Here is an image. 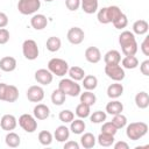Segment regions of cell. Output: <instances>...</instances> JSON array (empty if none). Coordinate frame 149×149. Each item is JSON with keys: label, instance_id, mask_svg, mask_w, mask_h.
Listing matches in <instances>:
<instances>
[{"label": "cell", "instance_id": "cell-1", "mask_svg": "<svg viewBox=\"0 0 149 149\" xmlns=\"http://www.w3.org/2000/svg\"><path fill=\"white\" fill-rule=\"evenodd\" d=\"M119 44L125 56H133L137 52V42L133 31L125 30L119 35Z\"/></svg>", "mask_w": 149, "mask_h": 149}, {"label": "cell", "instance_id": "cell-2", "mask_svg": "<svg viewBox=\"0 0 149 149\" xmlns=\"http://www.w3.org/2000/svg\"><path fill=\"white\" fill-rule=\"evenodd\" d=\"M121 14L122 12L118 6H107L98 10L97 19L100 23L107 24V23H113Z\"/></svg>", "mask_w": 149, "mask_h": 149}, {"label": "cell", "instance_id": "cell-3", "mask_svg": "<svg viewBox=\"0 0 149 149\" xmlns=\"http://www.w3.org/2000/svg\"><path fill=\"white\" fill-rule=\"evenodd\" d=\"M148 133V125L142 121L132 122L126 128V135L132 141H137L142 139Z\"/></svg>", "mask_w": 149, "mask_h": 149}, {"label": "cell", "instance_id": "cell-4", "mask_svg": "<svg viewBox=\"0 0 149 149\" xmlns=\"http://www.w3.org/2000/svg\"><path fill=\"white\" fill-rule=\"evenodd\" d=\"M58 88L65 95H70V97H77L81 92L80 85L76 80H73L71 78H64V79H62L59 81V84H58Z\"/></svg>", "mask_w": 149, "mask_h": 149}, {"label": "cell", "instance_id": "cell-5", "mask_svg": "<svg viewBox=\"0 0 149 149\" xmlns=\"http://www.w3.org/2000/svg\"><path fill=\"white\" fill-rule=\"evenodd\" d=\"M48 70L58 77H63L68 73L69 70V64L66 61L62 58H51L48 62Z\"/></svg>", "mask_w": 149, "mask_h": 149}, {"label": "cell", "instance_id": "cell-6", "mask_svg": "<svg viewBox=\"0 0 149 149\" xmlns=\"http://www.w3.org/2000/svg\"><path fill=\"white\" fill-rule=\"evenodd\" d=\"M41 7V0H19L17 9L22 15L35 14Z\"/></svg>", "mask_w": 149, "mask_h": 149}, {"label": "cell", "instance_id": "cell-7", "mask_svg": "<svg viewBox=\"0 0 149 149\" xmlns=\"http://www.w3.org/2000/svg\"><path fill=\"white\" fill-rule=\"evenodd\" d=\"M105 73L108 78H111L114 81H121L126 77L125 69L120 64H106Z\"/></svg>", "mask_w": 149, "mask_h": 149}, {"label": "cell", "instance_id": "cell-8", "mask_svg": "<svg viewBox=\"0 0 149 149\" xmlns=\"http://www.w3.org/2000/svg\"><path fill=\"white\" fill-rule=\"evenodd\" d=\"M38 47L34 40H26L22 43V54L28 61H35L38 57Z\"/></svg>", "mask_w": 149, "mask_h": 149}, {"label": "cell", "instance_id": "cell-9", "mask_svg": "<svg viewBox=\"0 0 149 149\" xmlns=\"http://www.w3.org/2000/svg\"><path fill=\"white\" fill-rule=\"evenodd\" d=\"M19 125L27 133H34L37 129L36 118L34 115H30V114H27V113L26 114H22L19 118Z\"/></svg>", "mask_w": 149, "mask_h": 149}, {"label": "cell", "instance_id": "cell-10", "mask_svg": "<svg viewBox=\"0 0 149 149\" xmlns=\"http://www.w3.org/2000/svg\"><path fill=\"white\" fill-rule=\"evenodd\" d=\"M66 38L68 41L71 43V44H80L84 38H85V33L81 28L79 27H72L68 30V34H66Z\"/></svg>", "mask_w": 149, "mask_h": 149}, {"label": "cell", "instance_id": "cell-11", "mask_svg": "<svg viewBox=\"0 0 149 149\" xmlns=\"http://www.w3.org/2000/svg\"><path fill=\"white\" fill-rule=\"evenodd\" d=\"M27 98L31 102H41L44 99V90L38 85H33L27 90Z\"/></svg>", "mask_w": 149, "mask_h": 149}, {"label": "cell", "instance_id": "cell-12", "mask_svg": "<svg viewBox=\"0 0 149 149\" xmlns=\"http://www.w3.org/2000/svg\"><path fill=\"white\" fill-rule=\"evenodd\" d=\"M34 77H35V80L41 85H50L54 79V74L48 69H38L35 72Z\"/></svg>", "mask_w": 149, "mask_h": 149}, {"label": "cell", "instance_id": "cell-13", "mask_svg": "<svg viewBox=\"0 0 149 149\" xmlns=\"http://www.w3.org/2000/svg\"><path fill=\"white\" fill-rule=\"evenodd\" d=\"M0 126L6 132H12L17 126V120L13 114H5L0 119Z\"/></svg>", "mask_w": 149, "mask_h": 149}, {"label": "cell", "instance_id": "cell-14", "mask_svg": "<svg viewBox=\"0 0 149 149\" xmlns=\"http://www.w3.org/2000/svg\"><path fill=\"white\" fill-rule=\"evenodd\" d=\"M30 26L35 30H42L48 26V19L43 14H34L30 19Z\"/></svg>", "mask_w": 149, "mask_h": 149}, {"label": "cell", "instance_id": "cell-15", "mask_svg": "<svg viewBox=\"0 0 149 149\" xmlns=\"http://www.w3.org/2000/svg\"><path fill=\"white\" fill-rule=\"evenodd\" d=\"M16 59L12 56H5L0 59V70L5 72H12L16 69Z\"/></svg>", "mask_w": 149, "mask_h": 149}, {"label": "cell", "instance_id": "cell-16", "mask_svg": "<svg viewBox=\"0 0 149 149\" xmlns=\"http://www.w3.org/2000/svg\"><path fill=\"white\" fill-rule=\"evenodd\" d=\"M85 58H86L87 62H90L92 64H95V63L100 62L101 52H100L99 48H97V47H88L85 50Z\"/></svg>", "mask_w": 149, "mask_h": 149}, {"label": "cell", "instance_id": "cell-17", "mask_svg": "<svg viewBox=\"0 0 149 149\" xmlns=\"http://www.w3.org/2000/svg\"><path fill=\"white\" fill-rule=\"evenodd\" d=\"M33 114L36 120H45L50 115V108L44 104H37L33 109Z\"/></svg>", "mask_w": 149, "mask_h": 149}, {"label": "cell", "instance_id": "cell-18", "mask_svg": "<svg viewBox=\"0 0 149 149\" xmlns=\"http://www.w3.org/2000/svg\"><path fill=\"white\" fill-rule=\"evenodd\" d=\"M122 93H123V86L119 81H116L114 84H111L107 87V95L111 99H118L122 95Z\"/></svg>", "mask_w": 149, "mask_h": 149}, {"label": "cell", "instance_id": "cell-19", "mask_svg": "<svg viewBox=\"0 0 149 149\" xmlns=\"http://www.w3.org/2000/svg\"><path fill=\"white\" fill-rule=\"evenodd\" d=\"M54 136L58 142H65L70 137V128H68L65 125L58 126L54 133Z\"/></svg>", "mask_w": 149, "mask_h": 149}, {"label": "cell", "instance_id": "cell-20", "mask_svg": "<svg viewBox=\"0 0 149 149\" xmlns=\"http://www.w3.org/2000/svg\"><path fill=\"white\" fill-rule=\"evenodd\" d=\"M105 64H120L121 62V54L118 50H108L104 56Z\"/></svg>", "mask_w": 149, "mask_h": 149}, {"label": "cell", "instance_id": "cell-21", "mask_svg": "<svg viewBox=\"0 0 149 149\" xmlns=\"http://www.w3.org/2000/svg\"><path fill=\"white\" fill-rule=\"evenodd\" d=\"M135 105L140 109H146L149 106V94L146 91H141L135 95Z\"/></svg>", "mask_w": 149, "mask_h": 149}, {"label": "cell", "instance_id": "cell-22", "mask_svg": "<svg viewBox=\"0 0 149 149\" xmlns=\"http://www.w3.org/2000/svg\"><path fill=\"white\" fill-rule=\"evenodd\" d=\"M149 29V23L146 20H136L133 23V34L136 35H144L148 33Z\"/></svg>", "mask_w": 149, "mask_h": 149}, {"label": "cell", "instance_id": "cell-23", "mask_svg": "<svg viewBox=\"0 0 149 149\" xmlns=\"http://www.w3.org/2000/svg\"><path fill=\"white\" fill-rule=\"evenodd\" d=\"M19 99V90L15 85H8L6 87V93H5V100L6 102H15Z\"/></svg>", "mask_w": 149, "mask_h": 149}, {"label": "cell", "instance_id": "cell-24", "mask_svg": "<svg viewBox=\"0 0 149 149\" xmlns=\"http://www.w3.org/2000/svg\"><path fill=\"white\" fill-rule=\"evenodd\" d=\"M97 139L92 133H84L80 137V144L81 147H84L85 149H91L95 146Z\"/></svg>", "mask_w": 149, "mask_h": 149}, {"label": "cell", "instance_id": "cell-25", "mask_svg": "<svg viewBox=\"0 0 149 149\" xmlns=\"http://www.w3.org/2000/svg\"><path fill=\"white\" fill-rule=\"evenodd\" d=\"M122 111H123V105L119 100H112L106 105V112L111 115L122 113Z\"/></svg>", "mask_w": 149, "mask_h": 149}, {"label": "cell", "instance_id": "cell-26", "mask_svg": "<svg viewBox=\"0 0 149 149\" xmlns=\"http://www.w3.org/2000/svg\"><path fill=\"white\" fill-rule=\"evenodd\" d=\"M80 6L86 14H93L98 10V0H80Z\"/></svg>", "mask_w": 149, "mask_h": 149}, {"label": "cell", "instance_id": "cell-27", "mask_svg": "<svg viewBox=\"0 0 149 149\" xmlns=\"http://www.w3.org/2000/svg\"><path fill=\"white\" fill-rule=\"evenodd\" d=\"M45 47L47 49L50 51V52H56L61 49L62 47V41L59 37L57 36H50L48 40H47V43H45Z\"/></svg>", "mask_w": 149, "mask_h": 149}, {"label": "cell", "instance_id": "cell-28", "mask_svg": "<svg viewBox=\"0 0 149 149\" xmlns=\"http://www.w3.org/2000/svg\"><path fill=\"white\" fill-rule=\"evenodd\" d=\"M81 80H83L84 88L87 90V91H93L98 86V78L95 76H93V74H87Z\"/></svg>", "mask_w": 149, "mask_h": 149}, {"label": "cell", "instance_id": "cell-29", "mask_svg": "<svg viewBox=\"0 0 149 149\" xmlns=\"http://www.w3.org/2000/svg\"><path fill=\"white\" fill-rule=\"evenodd\" d=\"M71 125H70V130L73 133V134H77V135H80V134H83L84 133V130H85V128H86V125H85V122L83 121V119H73L71 122H70Z\"/></svg>", "mask_w": 149, "mask_h": 149}, {"label": "cell", "instance_id": "cell-30", "mask_svg": "<svg viewBox=\"0 0 149 149\" xmlns=\"http://www.w3.org/2000/svg\"><path fill=\"white\" fill-rule=\"evenodd\" d=\"M122 68L123 69H128V70H133L136 69L139 66V59L135 55L133 56H125V58H122L121 61Z\"/></svg>", "mask_w": 149, "mask_h": 149}, {"label": "cell", "instance_id": "cell-31", "mask_svg": "<svg viewBox=\"0 0 149 149\" xmlns=\"http://www.w3.org/2000/svg\"><path fill=\"white\" fill-rule=\"evenodd\" d=\"M5 142H6V144H7L8 147H10V148H16V147H19L20 143H21V139H20V136H19L16 133H14V132H8L7 135H6V137H5Z\"/></svg>", "mask_w": 149, "mask_h": 149}, {"label": "cell", "instance_id": "cell-32", "mask_svg": "<svg viewBox=\"0 0 149 149\" xmlns=\"http://www.w3.org/2000/svg\"><path fill=\"white\" fill-rule=\"evenodd\" d=\"M68 73H69V76H70V78L73 79V80H76V81H79V80H81V79L85 77V71H84V69H81L80 66H72V68H69Z\"/></svg>", "mask_w": 149, "mask_h": 149}, {"label": "cell", "instance_id": "cell-33", "mask_svg": "<svg viewBox=\"0 0 149 149\" xmlns=\"http://www.w3.org/2000/svg\"><path fill=\"white\" fill-rule=\"evenodd\" d=\"M80 102H84V104H86V105H88V106H93L94 104H95V101H97V97H95V94L92 92V91H85V92H80Z\"/></svg>", "mask_w": 149, "mask_h": 149}, {"label": "cell", "instance_id": "cell-34", "mask_svg": "<svg viewBox=\"0 0 149 149\" xmlns=\"http://www.w3.org/2000/svg\"><path fill=\"white\" fill-rule=\"evenodd\" d=\"M91 106L84 104V102H80L77 105L76 107V115L80 119H85V118H88L90 114H91Z\"/></svg>", "mask_w": 149, "mask_h": 149}, {"label": "cell", "instance_id": "cell-35", "mask_svg": "<svg viewBox=\"0 0 149 149\" xmlns=\"http://www.w3.org/2000/svg\"><path fill=\"white\" fill-rule=\"evenodd\" d=\"M97 141L101 147H111L114 143V135L106 134V133H100Z\"/></svg>", "mask_w": 149, "mask_h": 149}, {"label": "cell", "instance_id": "cell-36", "mask_svg": "<svg viewBox=\"0 0 149 149\" xmlns=\"http://www.w3.org/2000/svg\"><path fill=\"white\" fill-rule=\"evenodd\" d=\"M65 98H66V95H65L59 88L54 90L52 93H51V101H52V104L56 105V106L63 105V104L65 102Z\"/></svg>", "mask_w": 149, "mask_h": 149}, {"label": "cell", "instance_id": "cell-37", "mask_svg": "<svg viewBox=\"0 0 149 149\" xmlns=\"http://www.w3.org/2000/svg\"><path fill=\"white\" fill-rule=\"evenodd\" d=\"M111 122H112L118 129H121V128H123V127L127 125V118H126V115H123L122 113H119V114L113 115V119H112Z\"/></svg>", "mask_w": 149, "mask_h": 149}, {"label": "cell", "instance_id": "cell-38", "mask_svg": "<svg viewBox=\"0 0 149 149\" xmlns=\"http://www.w3.org/2000/svg\"><path fill=\"white\" fill-rule=\"evenodd\" d=\"M38 141L42 146H50L52 142V134L48 130H42L38 133Z\"/></svg>", "mask_w": 149, "mask_h": 149}, {"label": "cell", "instance_id": "cell-39", "mask_svg": "<svg viewBox=\"0 0 149 149\" xmlns=\"http://www.w3.org/2000/svg\"><path fill=\"white\" fill-rule=\"evenodd\" d=\"M107 114L102 111H95L92 114H90V120L92 123H101L104 121H106Z\"/></svg>", "mask_w": 149, "mask_h": 149}, {"label": "cell", "instance_id": "cell-40", "mask_svg": "<svg viewBox=\"0 0 149 149\" xmlns=\"http://www.w3.org/2000/svg\"><path fill=\"white\" fill-rule=\"evenodd\" d=\"M58 118L63 123H70L74 119V113L70 109H63L59 112Z\"/></svg>", "mask_w": 149, "mask_h": 149}, {"label": "cell", "instance_id": "cell-41", "mask_svg": "<svg viewBox=\"0 0 149 149\" xmlns=\"http://www.w3.org/2000/svg\"><path fill=\"white\" fill-rule=\"evenodd\" d=\"M127 24H128V17H127L123 13L113 22V26H114L116 29H123V28L127 27Z\"/></svg>", "mask_w": 149, "mask_h": 149}, {"label": "cell", "instance_id": "cell-42", "mask_svg": "<svg viewBox=\"0 0 149 149\" xmlns=\"http://www.w3.org/2000/svg\"><path fill=\"white\" fill-rule=\"evenodd\" d=\"M118 132V128L109 121V122H104L101 126V133H106V134H111V135H115Z\"/></svg>", "mask_w": 149, "mask_h": 149}, {"label": "cell", "instance_id": "cell-43", "mask_svg": "<svg viewBox=\"0 0 149 149\" xmlns=\"http://www.w3.org/2000/svg\"><path fill=\"white\" fill-rule=\"evenodd\" d=\"M65 6L69 10L76 12L80 7V0H65Z\"/></svg>", "mask_w": 149, "mask_h": 149}, {"label": "cell", "instance_id": "cell-44", "mask_svg": "<svg viewBox=\"0 0 149 149\" xmlns=\"http://www.w3.org/2000/svg\"><path fill=\"white\" fill-rule=\"evenodd\" d=\"M9 41V31L6 28H0V44H6Z\"/></svg>", "mask_w": 149, "mask_h": 149}, {"label": "cell", "instance_id": "cell-45", "mask_svg": "<svg viewBox=\"0 0 149 149\" xmlns=\"http://www.w3.org/2000/svg\"><path fill=\"white\" fill-rule=\"evenodd\" d=\"M141 51L144 56H149V36H146L143 42L141 43Z\"/></svg>", "mask_w": 149, "mask_h": 149}, {"label": "cell", "instance_id": "cell-46", "mask_svg": "<svg viewBox=\"0 0 149 149\" xmlns=\"http://www.w3.org/2000/svg\"><path fill=\"white\" fill-rule=\"evenodd\" d=\"M140 71L143 76H149V59H146L140 64Z\"/></svg>", "mask_w": 149, "mask_h": 149}, {"label": "cell", "instance_id": "cell-47", "mask_svg": "<svg viewBox=\"0 0 149 149\" xmlns=\"http://www.w3.org/2000/svg\"><path fill=\"white\" fill-rule=\"evenodd\" d=\"M64 149H79V143L76 141H65Z\"/></svg>", "mask_w": 149, "mask_h": 149}, {"label": "cell", "instance_id": "cell-48", "mask_svg": "<svg viewBox=\"0 0 149 149\" xmlns=\"http://www.w3.org/2000/svg\"><path fill=\"white\" fill-rule=\"evenodd\" d=\"M8 24V16L6 13L0 12V28H5Z\"/></svg>", "mask_w": 149, "mask_h": 149}, {"label": "cell", "instance_id": "cell-49", "mask_svg": "<svg viewBox=\"0 0 149 149\" xmlns=\"http://www.w3.org/2000/svg\"><path fill=\"white\" fill-rule=\"evenodd\" d=\"M128 148L129 146L125 141H118L116 143H114V149H128Z\"/></svg>", "mask_w": 149, "mask_h": 149}, {"label": "cell", "instance_id": "cell-50", "mask_svg": "<svg viewBox=\"0 0 149 149\" xmlns=\"http://www.w3.org/2000/svg\"><path fill=\"white\" fill-rule=\"evenodd\" d=\"M6 87H7V84H6V83H0V100H1V101L5 100Z\"/></svg>", "mask_w": 149, "mask_h": 149}, {"label": "cell", "instance_id": "cell-51", "mask_svg": "<svg viewBox=\"0 0 149 149\" xmlns=\"http://www.w3.org/2000/svg\"><path fill=\"white\" fill-rule=\"evenodd\" d=\"M44 1H47V2H51L52 0H44Z\"/></svg>", "mask_w": 149, "mask_h": 149}, {"label": "cell", "instance_id": "cell-52", "mask_svg": "<svg viewBox=\"0 0 149 149\" xmlns=\"http://www.w3.org/2000/svg\"><path fill=\"white\" fill-rule=\"evenodd\" d=\"M0 78H1V72H0Z\"/></svg>", "mask_w": 149, "mask_h": 149}]
</instances>
